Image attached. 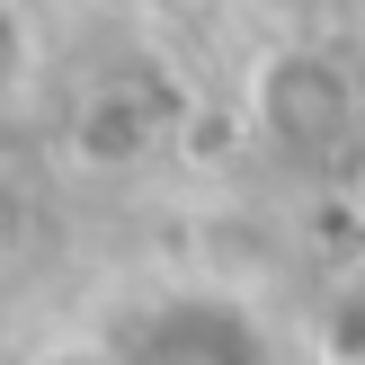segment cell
Segmentation results:
<instances>
[{"mask_svg": "<svg viewBox=\"0 0 365 365\" xmlns=\"http://www.w3.org/2000/svg\"><path fill=\"white\" fill-rule=\"evenodd\" d=\"M196 9H241V0H196Z\"/></svg>", "mask_w": 365, "mask_h": 365, "instance_id": "5b68a950", "label": "cell"}, {"mask_svg": "<svg viewBox=\"0 0 365 365\" xmlns=\"http://www.w3.org/2000/svg\"><path fill=\"white\" fill-rule=\"evenodd\" d=\"M36 81H45V18L36 0H0V125L36 98Z\"/></svg>", "mask_w": 365, "mask_h": 365, "instance_id": "3957f363", "label": "cell"}, {"mask_svg": "<svg viewBox=\"0 0 365 365\" xmlns=\"http://www.w3.org/2000/svg\"><path fill=\"white\" fill-rule=\"evenodd\" d=\"M18 365H116L107 339H45V348H27Z\"/></svg>", "mask_w": 365, "mask_h": 365, "instance_id": "277c9868", "label": "cell"}, {"mask_svg": "<svg viewBox=\"0 0 365 365\" xmlns=\"http://www.w3.org/2000/svg\"><path fill=\"white\" fill-rule=\"evenodd\" d=\"M365 116V89L339 53H277L259 71V125L294 152H339Z\"/></svg>", "mask_w": 365, "mask_h": 365, "instance_id": "6da1fadb", "label": "cell"}, {"mask_svg": "<svg viewBox=\"0 0 365 365\" xmlns=\"http://www.w3.org/2000/svg\"><path fill=\"white\" fill-rule=\"evenodd\" d=\"M116 365H277V339L232 294H178Z\"/></svg>", "mask_w": 365, "mask_h": 365, "instance_id": "7a4b0ae2", "label": "cell"}]
</instances>
